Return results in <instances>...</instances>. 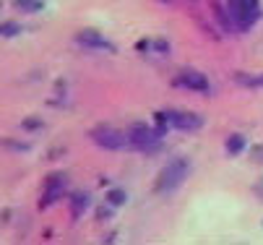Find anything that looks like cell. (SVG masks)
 <instances>
[{"label": "cell", "mask_w": 263, "mask_h": 245, "mask_svg": "<svg viewBox=\"0 0 263 245\" xmlns=\"http://www.w3.org/2000/svg\"><path fill=\"white\" fill-rule=\"evenodd\" d=\"M60 191H63V178L60 175H52V178L47 180V188H45V198H42V209L45 206H50L58 196H60Z\"/></svg>", "instance_id": "8"}, {"label": "cell", "mask_w": 263, "mask_h": 245, "mask_svg": "<svg viewBox=\"0 0 263 245\" xmlns=\"http://www.w3.org/2000/svg\"><path fill=\"white\" fill-rule=\"evenodd\" d=\"M76 40H79L81 45H86V47H109V42L102 37L99 31H94V29H84V31H79V34H76Z\"/></svg>", "instance_id": "7"}, {"label": "cell", "mask_w": 263, "mask_h": 245, "mask_svg": "<svg viewBox=\"0 0 263 245\" xmlns=\"http://www.w3.org/2000/svg\"><path fill=\"white\" fill-rule=\"evenodd\" d=\"M185 172H187V162L185 159H172L159 175L157 191H175L185 180Z\"/></svg>", "instance_id": "4"}, {"label": "cell", "mask_w": 263, "mask_h": 245, "mask_svg": "<svg viewBox=\"0 0 263 245\" xmlns=\"http://www.w3.org/2000/svg\"><path fill=\"white\" fill-rule=\"evenodd\" d=\"M227 8L232 13L235 26L250 29L260 16V0H227Z\"/></svg>", "instance_id": "1"}, {"label": "cell", "mask_w": 263, "mask_h": 245, "mask_svg": "<svg viewBox=\"0 0 263 245\" xmlns=\"http://www.w3.org/2000/svg\"><path fill=\"white\" fill-rule=\"evenodd\" d=\"M91 138H94V144H99L102 149H109V152H118L125 144H130V138L125 133H120L118 128H107V125L94 128L91 130Z\"/></svg>", "instance_id": "3"}, {"label": "cell", "mask_w": 263, "mask_h": 245, "mask_svg": "<svg viewBox=\"0 0 263 245\" xmlns=\"http://www.w3.org/2000/svg\"><path fill=\"white\" fill-rule=\"evenodd\" d=\"M237 84H242V86H250V89H255V86H263V76H237Z\"/></svg>", "instance_id": "11"}, {"label": "cell", "mask_w": 263, "mask_h": 245, "mask_svg": "<svg viewBox=\"0 0 263 245\" xmlns=\"http://www.w3.org/2000/svg\"><path fill=\"white\" fill-rule=\"evenodd\" d=\"M3 34H6V37H11V34H18V24H6V26H3Z\"/></svg>", "instance_id": "15"}, {"label": "cell", "mask_w": 263, "mask_h": 245, "mask_svg": "<svg viewBox=\"0 0 263 245\" xmlns=\"http://www.w3.org/2000/svg\"><path fill=\"white\" fill-rule=\"evenodd\" d=\"M253 152H255V157H258V159H260V162H263V146H255V149H253Z\"/></svg>", "instance_id": "16"}, {"label": "cell", "mask_w": 263, "mask_h": 245, "mask_svg": "<svg viewBox=\"0 0 263 245\" xmlns=\"http://www.w3.org/2000/svg\"><path fill=\"white\" fill-rule=\"evenodd\" d=\"M128 138H130V144L136 146V149H141V152H154L157 146H159V138H162V133L157 130V128H148V125H133L130 130H128Z\"/></svg>", "instance_id": "2"}, {"label": "cell", "mask_w": 263, "mask_h": 245, "mask_svg": "<svg viewBox=\"0 0 263 245\" xmlns=\"http://www.w3.org/2000/svg\"><path fill=\"white\" fill-rule=\"evenodd\" d=\"M13 6L21 8V11H26V13H31V11H40L42 8V0H13Z\"/></svg>", "instance_id": "10"}, {"label": "cell", "mask_w": 263, "mask_h": 245, "mask_svg": "<svg viewBox=\"0 0 263 245\" xmlns=\"http://www.w3.org/2000/svg\"><path fill=\"white\" fill-rule=\"evenodd\" d=\"M84 206H86V196L84 193H76V196H73V214H81Z\"/></svg>", "instance_id": "12"}, {"label": "cell", "mask_w": 263, "mask_h": 245, "mask_svg": "<svg viewBox=\"0 0 263 245\" xmlns=\"http://www.w3.org/2000/svg\"><path fill=\"white\" fill-rule=\"evenodd\" d=\"M109 203H125V193L123 191H109Z\"/></svg>", "instance_id": "13"}, {"label": "cell", "mask_w": 263, "mask_h": 245, "mask_svg": "<svg viewBox=\"0 0 263 245\" xmlns=\"http://www.w3.org/2000/svg\"><path fill=\"white\" fill-rule=\"evenodd\" d=\"M242 149H245V136L232 133V136L227 138V152H230V154H240Z\"/></svg>", "instance_id": "9"}, {"label": "cell", "mask_w": 263, "mask_h": 245, "mask_svg": "<svg viewBox=\"0 0 263 245\" xmlns=\"http://www.w3.org/2000/svg\"><path fill=\"white\" fill-rule=\"evenodd\" d=\"M167 123L177 130H198L203 125V120L196 112H185V110H167Z\"/></svg>", "instance_id": "5"}, {"label": "cell", "mask_w": 263, "mask_h": 245, "mask_svg": "<svg viewBox=\"0 0 263 245\" xmlns=\"http://www.w3.org/2000/svg\"><path fill=\"white\" fill-rule=\"evenodd\" d=\"M177 84L193 89V91H209V79L201 73V71H193V68H185V71L180 73Z\"/></svg>", "instance_id": "6"}, {"label": "cell", "mask_w": 263, "mask_h": 245, "mask_svg": "<svg viewBox=\"0 0 263 245\" xmlns=\"http://www.w3.org/2000/svg\"><path fill=\"white\" fill-rule=\"evenodd\" d=\"M24 128L26 130H36V128H42V120L40 118H26L24 120Z\"/></svg>", "instance_id": "14"}]
</instances>
